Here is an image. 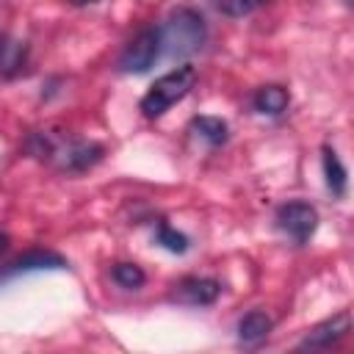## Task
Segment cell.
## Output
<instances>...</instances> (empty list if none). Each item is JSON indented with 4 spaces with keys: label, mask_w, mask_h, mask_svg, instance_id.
<instances>
[{
    "label": "cell",
    "mask_w": 354,
    "mask_h": 354,
    "mask_svg": "<svg viewBox=\"0 0 354 354\" xmlns=\"http://www.w3.org/2000/svg\"><path fill=\"white\" fill-rule=\"evenodd\" d=\"M25 149L39 158L55 163L61 171H86L102 158V147L94 141H69L66 136H55L50 130H36L28 136Z\"/></svg>",
    "instance_id": "cell-1"
},
{
    "label": "cell",
    "mask_w": 354,
    "mask_h": 354,
    "mask_svg": "<svg viewBox=\"0 0 354 354\" xmlns=\"http://www.w3.org/2000/svg\"><path fill=\"white\" fill-rule=\"evenodd\" d=\"M158 33H160V53L166 58H188L199 53L207 39L205 19L194 8H177L163 22V28H158Z\"/></svg>",
    "instance_id": "cell-2"
},
{
    "label": "cell",
    "mask_w": 354,
    "mask_h": 354,
    "mask_svg": "<svg viewBox=\"0 0 354 354\" xmlns=\"http://www.w3.org/2000/svg\"><path fill=\"white\" fill-rule=\"evenodd\" d=\"M194 83H196V69H194L191 64H183V66H177V69H171V72H166V75H160V77L149 86V91L141 97V113H144L147 119L163 116L174 102H180V100L194 88Z\"/></svg>",
    "instance_id": "cell-3"
},
{
    "label": "cell",
    "mask_w": 354,
    "mask_h": 354,
    "mask_svg": "<svg viewBox=\"0 0 354 354\" xmlns=\"http://www.w3.org/2000/svg\"><path fill=\"white\" fill-rule=\"evenodd\" d=\"M158 55H160V33L158 28H147L124 47V53L119 55V69L127 75H141L155 64Z\"/></svg>",
    "instance_id": "cell-4"
},
{
    "label": "cell",
    "mask_w": 354,
    "mask_h": 354,
    "mask_svg": "<svg viewBox=\"0 0 354 354\" xmlns=\"http://www.w3.org/2000/svg\"><path fill=\"white\" fill-rule=\"evenodd\" d=\"M277 227L293 241V243H307L310 235L318 227V210L307 202H288L277 210Z\"/></svg>",
    "instance_id": "cell-5"
},
{
    "label": "cell",
    "mask_w": 354,
    "mask_h": 354,
    "mask_svg": "<svg viewBox=\"0 0 354 354\" xmlns=\"http://www.w3.org/2000/svg\"><path fill=\"white\" fill-rule=\"evenodd\" d=\"M351 332V313L348 310H340L337 315L326 318L324 324L313 326L307 332V337L299 343L301 351H318V348H332L335 343H340L346 335Z\"/></svg>",
    "instance_id": "cell-6"
},
{
    "label": "cell",
    "mask_w": 354,
    "mask_h": 354,
    "mask_svg": "<svg viewBox=\"0 0 354 354\" xmlns=\"http://www.w3.org/2000/svg\"><path fill=\"white\" fill-rule=\"evenodd\" d=\"M221 285L207 277H185L174 285V301L188 304V307H207L218 299Z\"/></svg>",
    "instance_id": "cell-7"
},
{
    "label": "cell",
    "mask_w": 354,
    "mask_h": 354,
    "mask_svg": "<svg viewBox=\"0 0 354 354\" xmlns=\"http://www.w3.org/2000/svg\"><path fill=\"white\" fill-rule=\"evenodd\" d=\"M47 268H66V260L55 252L47 249H33L28 254H19L17 260H11L3 271V279L17 277V274H28V271H47Z\"/></svg>",
    "instance_id": "cell-8"
},
{
    "label": "cell",
    "mask_w": 354,
    "mask_h": 354,
    "mask_svg": "<svg viewBox=\"0 0 354 354\" xmlns=\"http://www.w3.org/2000/svg\"><path fill=\"white\" fill-rule=\"evenodd\" d=\"M271 326H274V321L263 310H252L238 321V340L243 346H260L271 335Z\"/></svg>",
    "instance_id": "cell-9"
},
{
    "label": "cell",
    "mask_w": 354,
    "mask_h": 354,
    "mask_svg": "<svg viewBox=\"0 0 354 354\" xmlns=\"http://www.w3.org/2000/svg\"><path fill=\"white\" fill-rule=\"evenodd\" d=\"M288 105H290V94H288V88H282V86H277V83L263 86V88H257V94H254V108H257L260 113L279 116Z\"/></svg>",
    "instance_id": "cell-10"
},
{
    "label": "cell",
    "mask_w": 354,
    "mask_h": 354,
    "mask_svg": "<svg viewBox=\"0 0 354 354\" xmlns=\"http://www.w3.org/2000/svg\"><path fill=\"white\" fill-rule=\"evenodd\" d=\"M25 55H28V47L22 41L8 39V36H0V72L6 77H14L17 72H22Z\"/></svg>",
    "instance_id": "cell-11"
},
{
    "label": "cell",
    "mask_w": 354,
    "mask_h": 354,
    "mask_svg": "<svg viewBox=\"0 0 354 354\" xmlns=\"http://www.w3.org/2000/svg\"><path fill=\"white\" fill-rule=\"evenodd\" d=\"M191 130H194L202 141H207L210 147L224 144L227 136H230V127H227V122H224L221 116H194V119H191Z\"/></svg>",
    "instance_id": "cell-12"
},
{
    "label": "cell",
    "mask_w": 354,
    "mask_h": 354,
    "mask_svg": "<svg viewBox=\"0 0 354 354\" xmlns=\"http://www.w3.org/2000/svg\"><path fill=\"white\" fill-rule=\"evenodd\" d=\"M324 177H326V188L335 196H343L346 194L348 174H346V166L340 163V158H337V152L332 147H324Z\"/></svg>",
    "instance_id": "cell-13"
},
{
    "label": "cell",
    "mask_w": 354,
    "mask_h": 354,
    "mask_svg": "<svg viewBox=\"0 0 354 354\" xmlns=\"http://www.w3.org/2000/svg\"><path fill=\"white\" fill-rule=\"evenodd\" d=\"M111 277H113V282H116L119 288H127V290H138V288L147 282L144 268L136 266V263H116L113 271H111Z\"/></svg>",
    "instance_id": "cell-14"
},
{
    "label": "cell",
    "mask_w": 354,
    "mask_h": 354,
    "mask_svg": "<svg viewBox=\"0 0 354 354\" xmlns=\"http://www.w3.org/2000/svg\"><path fill=\"white\" fill-rule=\"evenodd\" d=\"M155 241H158L163 249L174 252V254H183V252H188V246H191V241H188L183 232H177L171 224H166V221H158V230H155Z\"/></svg>",
    "instance_id": "cell-15"
},
{
    "label": "cell",
    "mask_w": 354,
    "mask_h": 354,
    "mask_svg": "<svg viewBox=\"0 0 354 354\" xmlns=\"http://www.w3.org/2000/svg\"><path fill=\"white\" fill-rule=\"evenodd\" d=\"M271 0H213V6L224 14V17H246L252 11H257L260 6H266Z\"/></svg>",
    "instance_id": "cell-16"
},
{
    "label": "cell",
    "mask_w": 354,
    "mask_h": 354,
    "mask_svg": "<svg viewBox=\"0 0 354 354\" xmlns=\"http://www.w3.org/2000/svg\"><path fill=\"white\" fill-rule=\"evenodd\" d=\"M6 249H8V235L0 232V252H6Z\"/></svg>",
    "instance_id": "cell-17"
},
{
    "label": "cell",
    "mask_w": 354,
    "mask_h": 354,
    "mask_svg": "<svg viewBox=\"0 0 354 354\" xmlns=\"http://www.w3.org/2000/svg\"><path fill=\"white\" fill-rule=\"evenodd\" d=\"M69 3H75V6H88V3H97V0H69Z\"/></svg>",
    "instance_id": "cell-18"
}]
</instances>
